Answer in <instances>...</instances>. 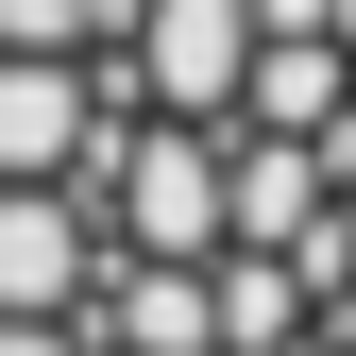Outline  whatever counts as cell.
I'll use <instances>...</instances> for the list:
<instances>
[{"mask_svg":"<svg viewBox=\"0 0 356 356\" xmlns=\"http://www.w3.org/2000/svg\"><path fill=\"white\" fill-rule=\"evenodd\" d=\"M0 204L85 238L68 339L356 356V0H0Z\"/></svg>","mask_w":356,"mask_h":356,"instance_id":"obj_1","label":"cell"}]
</instances>
